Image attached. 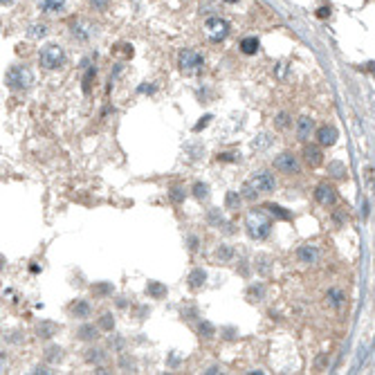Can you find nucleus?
Wrapping results in <instances>:
<instances>
[{
	"label": "nucleus",
	"instance_id": "nucleus-1",
	"mask_svg": "<svg viewBox=\"0 0 375 375\" xmlns=\"http://www.w3.org/2000/svg\"><path fill=\"white\" fill-rule=\"evenodd\" d=\"M247 234H250V238L254 240H263L270 236V229H272V223L270 218L265 216L261 209H252L250 214H247Z\"/></svg>",
	"mask_w": 375,
	"mask_h": 375
},
{
	"label": "nucleus",
	"instance_id": "nucleus-2",
	"mask_svg": "<svg viewBox=\"0 0 375 375\" xmlns=\"http://www.w3.org/2000/svg\"><path fill=\"white\" fill-rule=\"evenodd\" d=\"M32 79H34V74H32V70L30 68H25V65H12V68L7 70V74H5L7 86L14 88V90L27 88V86L32 83Z\"/></svg>",
	"mask_w": 375,
	"mask_h": 375
},
{
	"label": "nucleus",
	"instance_id": "nucleus-3",
	"mask_svg": "<svg viewBox=\"0 0 375 375\" xmlns=\"http://www.w3.org/2000/svg\"><path fill=\"white\" fill-rule=\"evenodd\" d=\"M38 63L45 68V70H56V68H61V65L65 63V52L61 45H45L41 50V54H38Z\"/></svg>",
	"mask_w": 375,
	"mask_h": 375
},
{
	"label": "nucleus",
	"instance_id": "nucleus-4",
	"mask_svg": "<svg viewBox=\"0 0 375 375\" xmlns=\"http://www.w3.org/2000/svg\"><path fill=\"white\" fill-rule=\"evenodd\" d=\"M178 65H180L182 72H198L202 65H205V61H202V56H200L196 50H182L180 56H178Z\"/></svg>",
	"mask_w": 375,
	"mask_h": 375
},
{
	"label": "nucleus",
	"instance_id": "nucleus-5",
	"mask_svg": "<svg viewBox=\"0 0 375 375\" xmlns=\"http://www.w3.org/2000/svg\"><path fill=\"white\" fill-rule=\"evenodd\" d=\"M274 169H279L281 173H286V176H297V173H301L299 160H297V155H292V153H281V155H276Z\"/></svg>",
	"mask_w": 375,
	"mask_h": 375
},
{
	"label": "nucleus",
	"instance_id": "nucleus-6",
	"mask_svg": "<svg viewBox=\"0 0 375 375\" xmlns=\"http://www.w3.org/2000/svg\"><path fill=\"white\" fill-rule=\"evenodd\" d=\"M205 30H207V34H209L211 41H216V43H218V41H223V38H227V34H229V25H227V20H223V18L211 16V18H207Z\"/></svg>",
	"mask_w": 375,
	"mask_h": 375
},
{
	"label": "nucleus",
	"instance_id": "nucleus-7",
	"mask_svg": "<svg viewBox=\"0 0 375 375\" xmlns=\"http://www.w3.org/2000/svg\"><path fill=\"white\" fill-rule=\"evenodd\" d=\"M247 182L256 189L258 194H270V191H274V189H276L274 176H272V173H268V171H258V173H254V176L250 178Z\"/></svg>",
	"mask_w": 375,
	"mask_h": 375
},
{
	"label": "nucleus",
	"instance_id": "nucleus-8",
	"mask_svg": "<svg viewBox=\"0 0 375 375\" xmlns=\"http://www.w3.org/2000/svg\"><path fill=\"white\" fill-rule=\"evenodd\" d=\"M315 200L323 207H333L335 202H337V191H335L333 184L321 182V184H317V189H315Z\"/></svg>",
	"mask_w": 375,
	"mask_h": 375
},
{
	"label": "nucleus",
	"instance_id": "nucleus-9",
	"mask_svg": "<svg viewBox=\"0 0 375 375\" xmlns=\"http://www.w3.org/2000/svg\"><path fill=\"white\" fill-rule=\"evenodd\" d=\"M315 137H317V144H321V146H333L335 142H337V137H339V133H337L335 126H319V128L315 130Z\"/></svg>",
	"mask_w": 375,
	"mask_h": 375
},
{
	"label": "nucleus",
	"instance_id": "nucleus-10",
	"mask_svg": "<svg viewBox=\"0 0 375 375\" xmlns=\"http://www.w3.org/2000/svg\"><path fill=\"white\" fill-rule=\"evenodd\" d=\"M304 160L312 166V169L321 164V162H323L321 144H305V146H304Z\"/></svg>",
	"mask_w": 375,
	"mask_h": 375
},
{
	"label": "nucleus",
	"instance_id": "nucleus-11",
	"mask_svg": "<svg viewBox=\"0 0 375 375\" xmlns=\"http://www.w3.org/2000/svg\"><path fill=\"white\" fill-rule=\"evenodd\" d=\"M312 133H315V119L308 117V115L299 117V122H297V137L301 142H308L312 137Z\"/></svg>",
	"mask_w": 375,
	"mask_h": 375
},
{
	"label": "nucleus",
	"instance_id": "nucleus-12",
	"mask_svg": "<svg viewBox=\"0 0 375 375\" xmlns=\"http://www.w3.org/2000/svg\"><path fill=\"white\" fill-rule=\"evenodd\" d=\"M297 258L305 265H315L319 261V250H317V245H301L299 252H297Z\"/></svg>",
	"mask_w": 375,
	"mask_h": 375
},
{
	"label": "nucleus",
	"instance_id": "nucleus-13",
	"mask_svg": "<svg viewBox=\"0 0 375 375\" xmlns=\"http://www.w3.org/2000/svg\"><path fill=\"white\" fill-rule=\"evenodd\" d=\"M189 287H194V290H198V287H202L205 286V281H207V272L202 270V268H196V270H191L189 272Z\"/></svg>",
	"mask_w": 375,
	"mask_h": 375
},
{
	"label": "nucleus",
	"instance_id": "nucleus-14",
	"mask_svg": "<svg viewBox=\"0 0 375 375\" xmlns=\"http://www.w3.org/2000/svg\"><path fill=\"white\" fill-rule=\"evenodd\" d=\"M38 7L45 14H56V12H63L65 0H38Z\"/></svg>",
	"mask_w": 375,
	"mask_h": 375
},
{
	"label": "nucleus",
	"instance_id": "nucleus-15",
	"mask_svg": "<svg viewBox=\"0 0 375 375\" xmlns=\"http://www.w3.org/2000/svg\"><path fill=\"white\" fill-rule=\"evenodd\" d=\"M146 294L148 297H153V299H162V297H166V286L160 281H148L146 283Z\"/></svg>",
	"mask_w": 375,
	"mask_h": 375
},
{
	"label": "nucleus",
	"instance_id": "nucleus-16",
	"mask_svg": "<svg viewBox=\"0 0 375 375\" xmlns=\"http://www.w3.org/2000/svg\"><path fill=\"white\" fill-rule=\"evenodd\" d=\"M97 333H99V328H97V326H92V323H83L81 328L76 330L79 339H83V341H92V339H97Z\"/></svg>",
	"mask_w": 375,
	"mask_h": 375
},
{
	"label": "nucleus",
	"instance_id": "nucleus-17",
	"mask_svg": "<svg viewBox=\"0 0 375 375\" xmlns=\"http://www.w3.org/2000/svg\"><path fill=\"white\" fill-rule=\"evenodd\" d=\"M59 333V326L52 321H43L38 328H36V335L38 337H43V339H50V337H54V335Z\"/></svg>",
	"mask_w": 375,
	"mask_h": 375
},
{
	"label": "nucleus",
	"instance_id": "nucleus-18",
	"mask_svg": "<svg viewBox=\"0 0 375 375\" xmlns=\"http://www.w3.org/2000/svg\"><path fill=\"white\" fill-rule=\"evenodd\" d=\"M70 312L74 317H79V319H86V317H90V312H92V308H90V304L88 301H83V299H79L74 305L70 308Z\"/></svg>",
	"mask_w": 375,
	"mask_h": 375
},
{
	"label": "nucleus",
	"instance_id": "nucleus-19",
	"mask_svg": "<svg viewBox=\"0 0 375 375\" xmlns=\"http://www.w3.org/2000/svg\"><path fill=\"white\" fill-rule=\"evenodd\" d=\"M265 209H268V214L274 218H279V220H290V211H286L281 205H274V202H268L265 205Z\"/></svg>",
	"mask_w": 375,
	"mask_h": 375
},
{
	"label": "nucleus",
	"instance_id": "nucleus-20",
	"mask_svg": "<svg viewBox=\"0 0 375 375\" xmlns=\"http://www.w3.org/2000/svg\"><path fill=\"white\" fill-rule=\"evenodd\" d=\"M240 52L243 54H256L258 52V38H254V36L243 38V41H240Z\"/></svg>",
	"mask_w": 375,
	"mask_h": 375
},
{
	"label": "nucleus",
	"instance_id": "nucleus-21",
	"mask_svg": "<svg viewBox=\"0 0 375 375\" xmlns=\"http://www.w3.org/2000/svg\"><path fill=\"white\" fill-rule=\"evenodd\" d=\"M328 173H330V178H335V180H344L346 178V166H344V162H330L328 164Z\"/></svg>",
	"mask_w": 375,
	"mask_h": 375
},
{
	"label": "nucleus",
	"instance_id": "nucleus-22",
	"mask_svg": "<svg viewBox=\"0 0 375 375\" xmlns=\"http://www.w3.org/2000/svg\"><path fill=\"white\" fill-rule=\"evenodd\" d=\"M247 297L252 301H261L265 297V286L263 283H252V286L247 287Z\"/></svg>",
	"mask_w": 375,
	"mask_h": 375
},
{
	"label": "nucleus",
	"instance_id": "nucleus-23",
	"mask_svg": "<svg viewBox=\"0 0 375 375\" xmlns=\"http://www.w3.org/2000/svg\"><path fill=\"white\" fill-rule=\"evenodd\" d=\"M326 299H328V304L333 305L335 310H339L341 305H344V292H341V290H330V292L326 294Z\"/></svg>",
	"mask_w": 375,
	"mask_h": 375
},
{
	"label": "nucleus",
	"instance_id": "nucleus-24",
	"mask_svg": "<svg viewBox=\"0 0 375 375\" xmlns=\"http://www.w3.org/2000/svg\"><path fill=\"white\" fill-rule=\"evenodd\" d=\"M240 200H243V194H238V191H227V196H225V207H227V209H238Z\"/></svg>",
	"mask_w": 375,
	"mask_h": 375
},
{
	"label": "nucleus",
	"instance_id": "nucleus-25",
	"mask_svg": "<svg viewBox=\"0 0 375 375\" xmlns=\"http://www.w3.org/2000/svg\"><path fill=\"white\" fill-rule=\"evenodd\" d=\"M72 34H74L76 38H81V41L90 38V32L86 30V23H74V25H72Z\"/></svg>",
	"mask_w": 375,
	"mask_h": 375
},
{
	"label": "nucleus",
	"instance_id": "nucleus-26",
	"mask_svg": "<svg viewBox=\"0 0 375 375\" xmlns=\"http://www.w3.org/2000/svg\"><path fill=\"white\" fill-rule=\"evenodd\" d=\"M99 328H101V330H108V333H110V330L115 328V319H112L110 312H104V315H101V319H99Z\"/></svg>",
	"mask_w": 375,
	"mask_h": 375
},
{
	"label": "nucleus",
	"instance_id": "nucleus-27",
	"mask_svg": "<svg viewBox=\"0 0 375 375\" xmlns=\"http://www.w3.org/2000/svg\"><path fill=\"white\" fill-rule=\"evenodd\" d=\"M194 196L198 200H207V196H209V187H207L205 182H196L194 184Z\"/></svg>",
	"mask_w": 375,
	"mask_h": 375
},
{
	"label": "nucleus",
	"instance_id": "nucleus-28",
	"mask_svg": "<svg viewBox=\"0 0 375 375\" xmlns=\"http://www.w3.org/2000/svg\"><path fill=\"white\" fill-rule=\"evenodd\" d=\"M45 34H47L45 25H32V27H30V36H32V38H43Z\"/></svg>",
	"mask_w": 375,
	"mask_h": 375
},
{
	"label": "nucleus",
	"instance_id": "nucleus-29",
	"mask_svg": "<svg viewBox=\"0 0 375 375\" xmlns=\"http://www.w3.org/2000/svg\"><path fill=\"white\" fill-rule=\"evenodd\" d=\"M232 254H234V252H232V247H229V245H220V247H218V252H216V256L220 258V261H229V258H232Z\"/></svg>",
	"mask_w": 375,
	"mask_h": 375
},
{
	"label": "nucleus",
	"instance_id": "nucleus-30",
	"mask_svg": "<svg viewBox=\"0 0 375 375\" xmlns=\"http://www.w3.org/2000/svg\"><path fill=\"white\" fill-rule=\"evenodd\" d=\"M198 333L202 335V337H211V335H214V326H211L209 321H200Z\"/></svg>",
	"mask_w": 375,
	"mask_h": 375
},
{
	"label": "nucleus",
	"instance_id": "nucleus-31",
	"mask_svg": "<svg viewBox=\"0 0 375 375\" xmlns=\"http://www.w3.org/2000/svg\"><path fill=\"white\" fill-rule=\"evenodd\" d=\"M171 200H173L176 205H180V202H184V191H182L180 187H173V189H171Z\"/></svg>",
	"mask_w": 375,
	"mask_h": 375
},
{
	"label": "nucleus",
	"instance_id": "nucleus-32",
	"mask_svg": "<svg viewBox=\"0 0 375 375\" xmlns=\"http://www.w3.org/2000/svg\"><path fill=\"white\" fill-rule=\"evenodd\" d=\"M256 194H258L256 189H254L250 182H245V187H243V198H245V200H254V198H256Z\"/></svg>",
	"mask_w": 375,
	"mask_h": 375
},
{
	"label": "nucleus",
	"instance_id": "nucleus-33",
	"mask_svg": "<svg viewBox=\"0 0 375 375\" xmlns=\"http://www.w3.org/2000/svg\"><path fill=\"white\" fill-rule=\"evenodd\" d=\"M61 348L59 346H52V348H47V359H50V362H56V359H61Z\"/></svg>",
	"mask_w": 375,
	"mask_h": 375
},
{
	"label": "nucleus",
	"instance_id": "nucleus-34",
	"mask_svg": "<svg viewBox=\"0 0 375 375\" xmlns=\"http://www.w3.org/2000/svg\"><path fill=\"white\" fill-rule=\"evenodd\" d=\"M209 223H214V225H218V227H220V225L225 223V220H223V214H218V209H211V211H209Z\"/></svg>",
	"mask_w": 375,
	"mask_h": 375
},
{
	"label": "nucleus",
	"instance_id": "nucleus-35",
	"mask_svg": "<svg viewBox=\"0 0 375 375\" xmlns=\"http://www.w3.org/2000/svg\"><path fill=\"white\" fill-rule=\"evenodd\" d=\"M92 292H97V294H108V292H112V286H110V283H101V286H92Z\"/></svg>",
	"mask_w": 375,
	"mask_h": 375
},
{
	"label": "nucleus",
	"instance_id": "nucleus-36",
	"mask_svg": "<svg viewBox=\"0 0 375 375\" xmlns=\"http://www.w3.org/2000/svg\"><path fill=\"white\" fill-rule=\"evenodd\" d=\"M287 124H290V117H287V112H279V115H276V126H279V128H286Z\"/></svg>",
	"mask_w": 375,
	"mask_h": 375
},
{
	"label": "nucleus",
	"instance_id": "nucleus-37",
	"mask_svg": "<svg viewBox=\"0 0 375 375\" xmlns=\"http://www.w3.org/2000/svg\"><path fill=\"white\" fill-rule=\"evenodd\" d=\"M86 359H88V362H101V359H104V353L101 351H88Z\"/></svg>",
	"mask_w": 375,
	"mask_h": 375
},
{
	"label": "nucleus",
	"instance_id": "nucleus-38",
	"mask_svg": "<svg viewBox=\"0 0 375 375\" xmlns=\"http://www.w3.org/2000/svg\"><path fill=\"white\" fill-rule=\"evenodd\" d=\"M108 2H110V0H90V5H92L94 9H99V12L108 9Z\"/></svg>",
	"mask_w": 375,
	"mask_h": 375
},
{
	"label": "nucleus",
	"instance_id": "nucleus-39",
	"mask_svg": "<svg viewBox=\"0 0 375 375\" xmlns=\"http://www.w3.org/2000/svg\"><path fill=\"white\" fill-rule=\"evenodd\" d=\"M218 160H223V162H236V160H238V155H236V153H220V155H218Z\"/></svg>",
	"mask_w": 375,
	"mask_h": 375
},
{
	"label": "nucleus",
	"instance_id": "nucleus-40",
	"mask_svg": "<svg viewBox=\"0 0 375 375\" xmlns=\"http://www.w3.org/2000/svg\"><path fill=\"white\" fill-rule=\"evenodd\" d=\"M92 74H94V70H88L86 79H83V90H86V92H90V79H92Z\"/></svg>",
	"mask_w": 375,
	"mask_h": 375
},
{
	"label": "nucleus",
	"instance_id": "nucleus-41",
	"mask_svg": "<svg viewBox=\"0 0 375 375\" xmlns=\"http://www.w3.org/2000/svg\"><path fill=\"white\" fill-rule=\"evenodd\" d=\"M330 16V7H319L317 9V18H328Z\"/></svg>",
	"mask_w": 375,
	"mask_h": 375
},
{
	"label": "nucleus",
	"instance_id": "nucleus-42",
	"mask_svg": "<svg viewBox=\"0 0 375 375\" xmlns=\"http://www.w3.org/2000/svg\"><path fill=\"white\" fill-rule=\"evenodd\" d=\"M209 119H211V117H209V115H205V117H202V122H200V124H196V128H194V130H196V133H198V130H202V128H205L207 124H209Z\"/></svg>",
	"mask_w": 375,
	"mask_h": 375
},
{
	"label": "nucleus",
	"instance_id": "nucleus-43",
	"mask_svg": "<svg viewBox=\"0 0 375 375\" xmlns=\"http://www.w3.org/2000/svg\"><path fill=\"white\" fill-rule=\"evenodd\" d=\"M189 243H191V250H198V238H196V236H191V240H189Z\"/></svg>",
	"mask_w": 375,
	"mask_h": 375
},
{
	"label": "nucleus",
	"instance_id": "nucleus-44",
	"mask_svg": "<svg viewBox=\"0 0 375 375\" xmlns=\"http://www.w3.org/2000/svg\"><path fill=\"white\" fill-rule=\"evenodd\" d=\"M0 2H2V5H9V2H12V0H0Z\"/></svg>",
	"mask_w": 375,
	"mask_h": 375
},
{
	"label": "nucleus",
	"instance_id": "nucleus-45",
	"mask_svg": "<svg viewBox=\"0 0 375 375\" xmlns=\"http://www.w3.org/2000/svg\"><path fill=\"white\" fill-rule=\"evenodd\" d=\"M225 2H229V5H232V2H238V0H225Z\"/></svg>",
	"mask_w": 375,
	"mask_h": 375
}]
</instances>
